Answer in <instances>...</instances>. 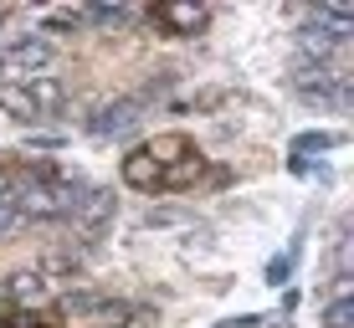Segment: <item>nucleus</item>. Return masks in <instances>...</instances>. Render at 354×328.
<instances>
[{"label": "nucleus", "instance_id": "1", "mask_svg": "<svg viewBox=\"0 0 354 328\" xmlns=\"http://www.w3.org/2000/svg\"><path fill=\"white\" fill-rule=\"evenodd\" d=\"M205 180H211V164L195 149V139L180 128L144 139L124 160V185L139 190V195H175V190H195Z\"/></svg>", "mask_w": 354, "mask_h": 328}, {"label": "nucleus", "instance_id": "2", "mask_svg": "<svg viewBox=\"0 0 354 328\" xmlns=\"http://www.w3.org/2000/svg\"><path fill=\"white\" fill-rule=\"evenodd\" d=\"M62 82L52 77H31V82H0V113L16 118V124H41L46 113L62 108Z\"/></svg>", "mask_w": 354, "mask_h": 328}, {"label": "nucleus", "instance_id": "3", "mask_svg": "<svg viewBox=\"0 0 354 328\" xmlns=\"http://www.w3.org/2000/svg\"><path fill=\"white\" fill-rule=\"evenodd\" d=\"M52 67V46L41 36H26V41L6 46L0 52V82H31V77H46Z\"/></svg>", "mask_w": 354, "mask_h": 328}, {"label": "nucleus", "instance_id": "4", "mask_svg": "<svg viewBox=\"0 0 354 328\" xmlns=\"http://www.w3.org/2000/svg\"><path fill=\"white\" fill-rule=\"evenodd\" d=\"M149 26L165 36H205L211 31V10L190 6V0H160V6H149Z\"/></svg>", "mask_w": 354, "mask_h": 328}, {"label": "nucleus", "instance_id": "5", "mask_svg": "<svg viewBox=\"0 0 354 328\" xmlns=\"http://www.w3.org/2000/svg\"><path fill=\"white\" fill-rule=\"evenodd\" d=\"M0 328H67V308H52V302L6 308V313H0Z\"/></svg>", "mask_w": 354, "mask_h": 328}, {"label": "nucleus", "instance_id": "6", "mask_svg": "<svg viewBox=\"0 0 354 328\" xmlns=\"http://www.w3.org/2000/svg\"><path fill=\"white\" fill-rule=\"evenodd\" d=\"M129 118H139V103H113L108 113H97V124H88V133H93V139H113Z\"/></svg>", "mask_w": 354, "mask_h": 328}, {"label": "nucleus", "instance_id": "7", "mask_svg": "<svg viewBox=\"0 0 354 328\" xmlns=\"http://www.w3.org/2000/svg\"><path fill=\"white\" fill-rule=\"evenodd\" d=\"M349 318H354V302H349V293H339V302H328V313H324V328H349Z\"/></svg>", "mask_w": 354, "mask_h": 328}, {"label": "nucleus", "instance_id": "8", "mask_svg": "<svg viewBox=\"0 0 354 328\" xmlns=\"http://www.w3.org/2000/svg\"><path fill=\"white\" fill-rule=\"evenodd\" d=\"M328 144H334V133H303V139L292 144V154L303 160V154H319V149H328Z\"/></svg>", "mask_w": 354, "mask_h": 328}, {"label": "nucleus", "instance_id": "9", "mask_svg": "<svg viewBox=\"0 0 354 328\" xmlns=\"http://www.w3.org/2000/svg\"><path fill=\"white\" fill-rule=\"evenodd\" d=\"M16 221H21V205H16V200H0V236H6Z\"/></svg>", "mask_w": 354, "mask_h": 328}, {"label": "nucleus", "instance_id": "10", "mask_svg": "<svg viewBox=\"0 0 354 328\" xmlns=\"http://www.w3.org/2000/svg\"><path fill=\"white\" fill-rule=\"evenodd\" d=\"M267 282H288V257H277L272 267H267Z\"/></svg>", "mask_w": 354, "mask_h": 328}, {"label": "nucleus", "instance_id": "11", "mask_svg": "<svg viewBox=\"0 0 354 328\" xmlns=\"http://www.w3.org/2000/svg\"><path fill=\"white\" fill-rule=\"evenodd\" d=\"M221 328H262V318H231V323H221Z\"/></svg>", "mask_w": 354, "mask_h": 328}]
</instances>
